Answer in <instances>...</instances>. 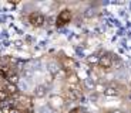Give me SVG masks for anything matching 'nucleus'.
<instances>
[{
    "label": "nucleus",
    "mask_w": 131,
    "mask_h": 113,
    "mask_svg": "<svg viewBox=\"0 0 131 113\" xmlns=\"http://www.w3.org/2000/svg\"><path fill=\"white\" fill-rule=\"evenodd\" d=\"M70 20H71V11L69 9H66L59 13V16L56 19V24L57 26H64V24L70 23Z\"/></svg>",
    "instance_id": "20e7f679"
},
{
    "label": "nucleus",
    "mask_w": 131,
    "mask_h": 113,
    "mask_svg": "<svg viewBox=\"0 0 131 113\" xmlns=\"http://www.w3.org/2000/svg\"><path fill=\"white\" fill-rule=\"evenodd\" d=\"M60 65H61V69L66 72V74H71L75 69V61L70 57H63L60 59Z\"/></svg>",
    "instance_id": "f03ea898"
},
{
    "label": "nucleus",
    "mask_w": 131,
    "mask_h": 113,
    "mask_svg": "<svg viewBox=\"0 0 131 113\" xmlns=\"http://www.w3.org/2000/svg\"><path fill=\"white\" fill-rule=\"evenodd\" d=\"M44 21H46V19H44V16L41 13H36L34 11V13H31L29 16V23L33 27H41L44 24Z\"/></svg>",
    "instance_id": "7ed1b4c3"
},
{
    "label": "nucleus",
    "mask_w": 131,
    "mask_h": 113,
    "mask_svg": "<svg viewBox=\"0 0 131 113\" xmlns=\"http://www.w3.org/2000/svg\"><path fill=\"white\" fill-rule=\"evenodd\" d=\"M49 67H50V68H49V71H50V74H51V75H59L60 69H61V68H59V65H57L56 62H51Z\"/></svg>",
    "instance_id": "9b49d317"
},
{
    "label": "nucleus",
    "mask_w": 131,
    "mask_h": 113,
    "mask_svg": "<svg viewBox=\"0 0 131 113\" xmlns=\"http://www.w3.org/2000/svg\"><path fill=\"white\" fill-rule=\"evenodd\" d=\"M7 113H21V112H20L19 109H16V107H12V109H9Z\"/></svg>",
    "instance_id": "2eb2a0df"
},
{
    "label": "nucleus",
    "mask_w": 131,
    "mask_h": 113,
    "mask_svg": "<svg viewBox=\"0 0 131 113\" xmlns=\"http://www.w3.org/2000/svg\"><path fill=\"white\" fill-rule=\"evenodd\" d=\"M104 95H105V96H118V95H120L118 86H117V85H114V84L110 85V86H105Z\"/></svg>",
    "instance_id": "6e6552de"
},
{
    "label": "nucleus",
    "mask_w": 131,
    "mask_h": 113,
    "mask_svg": "<svg viewBox=\"0 0 131 113\" xmlns=\"http://www.w3.org/2000/svg\"><path fill=\"white\" fill-rule=\"evenodd\" d=\"M98 65L103 69H110L113 67V55L111 54H104L100 57V61H98Z\"/></svg>",
    "instance_id": "39448f33"
},
{
    "label": "nucleus",
    "mask_w": 131,
    "mask_h": 113,
    "mask_svg": "<svg viewBox=\"0 0 131 113\" xmlns=\"http://www.w3.org/2000/svg\"><path fill=\"white\" fill-rule=\"evenodd\" d=\"M7 99H9L7 92L4 89H0V102H7Z\"/></svg>",
    "instance_id": "ddd939ff"
},
{
    "label": "nucleus",
    "mask_w": 131,
    "mask_h": 113,
    "mask_svg": "<svg viewBox=\"0 0 131 113\" xmlns=\"http://www.w3.org/2000/svg\"><path fill=\"white\" fill-rule=\"evenodd\" d=\"M98 61H100V57H97V55H91V57L87 58V62L91 64V65H95V64L98 65Z\"/></svg>",
    "instance_id": "f8f14e48"
},
{
    "label": "nucleus",
    "mask_w": 131,
    "mask_h": 113,
    "mask_svg": "<svg viewBox=\"0 0 131 113\" xmlns=\"http://www.w3.org/2000/svg\"><path fill=\"white\" fill-rule=\"evenodd\" d=\"M47 95V88L44 86V85H37L36 88H34V92H33V96L34 98H44Z\"/></svg>",
    "instance_id": "0eeeda50"
},
{
    "label": "nucleus",
    "mask_w": 131,
    "mask_h": 113,
    "mask_svg": "<svg viewBox=\"0 0 131 113\" xmlns=\"http://www.w3.org/2000/svg\"><path fill=\"white\" fill-rule=\"evenodd\" d=\"M4 90H6L7 95H10V96H17V93H19V88H17V85L9 84V82H7L6 86H4Z\"/></svg>",
    "instance_id": "1a4fd4ad"
},
{
    "label": "nucleus",
    "mask_w": 131,
    "mask_h": 113,
    "mask_svg": "<svg viewBox=\"0 0 131 113\" xmlns=\"http://www.w3.org/2000/svg\"><path fill=\"white\" fill-rule=\"evenodd\" d=\"M94 89L97 90V92H103L104 93V90H105V86L103 84H97V85H94Z\"/></svg>",
    "instance_id": "4468645a"
},
{
    "label": "nucleus",
    "mask_w": 131,
    "mask_h": 113,
    "mask_svg": "<svg viewBox=\"0 0 131 113\" xmlns=\"http://www.w3.org/2000/svg\"><path fill=\"white\" fill-rule=\"evenodd\" d=\"M7 79V82L9 84H13V85H17V82H19V76H17L16 72H13L12 69H10L9 72L6 74V76H4Z\"/></svg>",
    "instance_id": "9d476101"
},
{
    "label": "nucleus",
    "mask_w": 131,
    "mask_h": 113,
    "mask_svg": "<svg viewBox=\"0 0 131 113\" xmlns=\"http://www.w3.org/2000/svg\"><path fill=\"white\" fill-rule=\"evenodd\" d=\"M66 105V99L60 95H53V96L49 98V106L54 110H60L63 109Z\"/></svg>",
    "instance_id": "f257e3e1"
},
{
    "label": "nucleus",
    "mask_w": 131,
    "mask_h": 113,
    "mask_svg": "<svg viewBox=\"0 0 131 113\" xmlns=\"http://www.w3.org/2000/svg\"><path fill=\"white\" fill-rule=\"evenodd\" d=\"M66 81H67V85H69V86H75V85H80V79H79V76H77V74H75V72L67 74Z\"/></svg>",
    "instance_id": "423d86ee"
}]
</instances>
